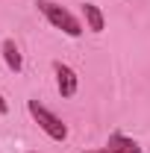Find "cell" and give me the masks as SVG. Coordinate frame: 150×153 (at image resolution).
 <instances>
[{"instance_id":"cell-5","label":"cell","mask_w":150,"mask_h":153,"mask_svg":"<svg viewBox=\"0 0 150 153\" xmlns=\"http://www.w3.org/2000/svg\"><path fill=\"white\" fill-rule=\"evenodd\" d=\"M0 53H3L6 68H9L12 74H21V68H24V56H21V50H18V44H15V38H3Z\"/></svg>"},{"instance_id":"cell-2","label":"cell","mask_w":150,"mask_h":153,"mask_svg":"<svg viewBox=\"0 0 150 153\" xmlns=\"http://www.w3.org/2000/svg\"><path fill=\"white\" fill-rule=\"evenodd\" d=\"M27 109H30V115H33V121H36L53 141H65V138H68V127H65V121H62L59 115H53L47 106H41L38 100H30Z\"/></svg>"},{"instance_id":"cell-4","label":"cell","mask_w":150,"mask_h":153,"mask_svg":"<svg viewBox=\"0 0 150 153\" xmlns=\"http://www.w3.org/2000/svg\"><path fill=\"white\" fill-rule=\"evenodd\" d=\"M82 153H141V147H138V141H132L130 135L112 133L103 147H97V150H82Z\"/></svg>"},{"instance_id":"cell-6","label":"cell","mask_w":150,"mask_h":153,"mask_svg":"<svg viewBox=\"0 0 150 153\" xmlns=\"http://www.w3.org/2000/svg\"><path fill=\"white\" fill-rule=\"evenodd\" d=\"M82 15H85V27H88L91 33H103V27H106V18H103L100 6H94V3H85V6H82Z\"/></svg>"},{"instance_id":"cell-1","label":"cell","mask_w":150,"mask_h":153,"mask_svg":"<svg viewBox=\"0 0 150 153\" xmlns=\"http://www.w3.org/2000/svg\"><path fill=\"white\" fill-rule=\"evenodd\" d=\"M36 6H38V12L50 21L56 30H62L65 36H71V38L82 36V24H79V18H76L74 12H68L65 6H59V3H53V0H36Z\"/></svg>"},{"instance_id":"cell-3","label":"cell","mask_w":150,"mask_h":153,"mask_svg":"<svg viewBox=\"0 0 150 153\" xmlns=\"http://www.w3.org/2000/svg\"><path fill=\"white\" fill-rule=\"evenodd\" d=\"M53 74H56V88L59 94L65 97H74L76 88H79V76H76V71L71 68V65H65V62H53Z\"/></svg>"},{"instance_id":"cell-7","label":"cell","mask_w":150,"mask_h":153,"mask_svg":"<svg viewBox=\"0 0 150 153\" xmlns=\"http://www.w3.org/2000/svg\"><path fill=\"white\" fill-rule=\"evenodd\" d=\"M6 112H9V103L3 100V94H0V115H6Z\"/></svg>"}]
</instances>
